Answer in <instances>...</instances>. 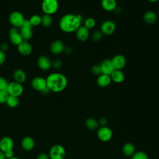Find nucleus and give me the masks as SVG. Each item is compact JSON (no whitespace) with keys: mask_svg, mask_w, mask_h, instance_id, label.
Wrapping results in <instances>:
<instances>
[{"mask_svg":"<svg viewBox=\"0 0 159 159\" xmlns=\"http://www.w3.org/2000/svg\"><path fill=\"white\" fill-rule=\"evenodd\" d=\"M143 19L147 24H153L157 22L158 16L156 12L153 11H147L144 13Z\"/></svg>","mask_w":159,"mask_h":159,"instance_id":"412c9836","label":"nucleus"},{"mask_svg":"<svg viewBox=\"0 0 159 159\" xmlns=\"http://www.w3.org/2000/svg\"><path fill=\"white\" fill-rule=\"evenodd\" d=\"M17 47L18 52L24 56H28L32 53L33 48L32 45L27 40H23Z\"/></svg>","mask_w":159,"mask_h":159,"instance_id":"2eb2a0df","label":"nucleus"},{"mask_svg":"<svg viewBox=\"0 0 159 159\" xmlns=\"http://www.w3.org/2000/svg\"><path fill=\"white\" fill-rule=\"evenodd\" d=\"M111 81L112 80L111 76L105 74H101L99 75L96 80L97 84L101 88H106L108 86L111 84Z\"/></svg>","mask_w":159,"mask_h":159,"instance_id":"4be33fe9","label":"nucleus"},{"mask_svg":"<svg viewBox=\"0 0 159 159\" xmlns=\"http://www.w3.org/2000/svg\"><path fill=\"white\" fill-rule=\"evenodd\" d=\"M25 19L22 13L17 11L12 12L9 17V20L12 26L18 29L22 26Z\"/></svg>","mask_w":159,"mask_h":159,"instance_id":"423d86ee","label":"nucleus"},{"mask_svg":"<svg viewBox=\"0 0 159 159\" xmlns=\"http://www.w3.org/2000/svg\"><path fill=\"white\" fill-rule=\"evenodd\" d=\"M65 45L64 42L59 39L53 40L50 45V50L54 55H59L64 52Z\"/></svg>","mask_w":159,"mask_h":159,"instance_id":"ddd939ff","label":"nucleus"},{"mask_svg":"<svg viewBox=\"0 0 159 159\" xmlns=\"http://www.w3.org/2000/svg\"><path fill=\"white\" fill-rule=\"evenodd\" d=\"M0 159H6L4 152L0 150Z\"/></svg>","mask_w":159,"mask_h":159,"instance_id":"37998d69","label":"nucleus"},{"mask_svg":"<svg viewBox=\"0 0 159 159\" xmlns=\"http://www.w3.org/2000/svg\"><path fill=\"white\" fill-rule=\"evenodd\" d=\"M4 154H5V157H6V159H10L14 157V153L13 150L4 152Z\"/></svg>","mask_w":159,"mask_h":159,"instance_id":"4c0bfd02","label":"nucleus"},{"mask_svg":"<svg viewBox=\"0 0 159 159\" xmlns=\"http://www.w3.org/2000/svg\"><path fill=\"white\" fill-rule=\"evenodd\" d=\"M50 159H64L66 156L65 148L60 144L53 145L49 150Z\"/></svg>","mask_w":159,"mask_h":159,"instance_id":"39448f33","label":"nucleus"},{"mask_svg":"<svg viewBox=\"0 0 159 159\" xmlns=\"http://www.w3.org/2000/svg\"><path fill=\"white\" fill-rule=\"evenodd\" d=\"M116 30V24L112 20H106L101 25L100 31L104 35H111Z\"/></svg>","mask_w":159,"mask_h":159,"instance_id":"6e6552de","label":"nucleus"},{"mask_svg":"<svg viewBox=\"0 0 159 159\" xmlns=\"http://www.w3.org/2000/svg\"><path fill=\"white\" fill-rule=\"evenodd\" d=\"M158 17H159V11H158Z\"/></svg>","mask_w":159,"mask_h":159,"instance_id":"49530a36","label":"nucleus"},{"mask_svg":"<svg viewBox=\"0 0 159 159\" xmlns=\"http://www.w3.org/2000/svg\"><path fill=\"white\" fill-rule=\"evenodd\" d=\"M41 7L44 14L52 16L58 11L59 2L58 0H42Z\"/></svg>","mask_w":159,"mask_h":159,"instance_id":"7ed1b4c3","label":"nucleus"},{"mask_svg":"<svg viewBox=\"0 0 159 159\" xmlns=\"http://www.w3.org/2000/svg\"><path fill=\"white\" fill-rule=\"evenodd\" d=\"M53 23V19L52 16L48 14H43L42 16L41 25L44 27H49Z\"/></svg>","mask_w":159,"mask_h":159,"instance_id":"cd10ccee","label":"nucleus"},{"mask_svg":"<svg viewBox=\"0 0 159 159\" xmlns=\"http://www.w3.org/2000/svg\"><path fill=\"white\" fill-rule=\"evenodd\" d=\"M101 5L102 8L107 12L114 11L117 7L116 0H101Z\"/></svg>","mask_w":159,"mask_h":159,"instance_id":"aec40b11","label":"nucleus"},{"mask_svg":"<svg viewBox=\"0 0 159 159\" xmlns=\"http://www.w3.org/2000/svg\"><path fill=\"white\" fill-rule=\"evenodd\" d=\"M7 92L8 93L9 95L19 98L24 92V87L22 84L17 83L15 81L9 83L7 89Z\"/></svg>","mask_w":159,"mask_h":159,"instance_id":"1a4fd4ad","label":"nucleus"},{"mask_svg":"<svg viewBox=\"0 0 159 159\" xmlns=\"http://www.w3.org/2000/svg\"><path fill=\"white\" fill-rule=\"evenodd\" d=\"M30 24L33 26H38L41 24L42 16L39 14H34L32 15L30 19H29Z\"/></svg>","mask_w":159,"mask_h":159,"instance_id":"c85d7f7f","label":"nucleus"},{"mask_svg":"<svg viewBox=\"0 0 159 159\" xmlns=\"http://www.w3.org/2000/svg\"><path fill=\"white\" fill-rule=\"evenodd\" d=\"M62 61L59 59H55L52 61V67L54 69H60L62 66Z\"/></svg>","mask_w":159,"mask_h":159,"instance_id":"c9c22d12","label":"nucleus"},{"mask_svg":"<svg viewBox=\"0 0 159 159\" xmlns=\"http://www.w3.org/2000/svg\"><path fill=\"white\" fill-rule=\"evenodd\" d=\"M75 36L76 39L80 42H86L90 36L89 30L84 25H81L76 31Z\"/></svg>","mask_w":159,"mask_h":159,"instance_id":"f3484780","label":"nucleus"},{"mask_svg":"<svg viewBox=\"0 0 159 159\" xmlns=\"http://www.w3.org/2000/svg\"><path fill=\"white\" fill-rule=\"evenodd\" d=\"M14 145V141L10 137L6 136L0 140V150L4 152L12 150Z\"/></svg>","mask_w":159,"mask_h":159,"instance_id":"dca6fc26","label":"nucleus"},{"mask_svg":"<svg viewBox=\"0 0 159 159\" xmlns=\"http://www.w3.org/2000/svg\"><path fill=\"white\" fill-rule=\"evenodd\" d=\"M31 86L34 89L43 94H47L50 92L47 86L46 78L42 76L34 77L31 81Z\"/></svg>","mask_w":159,"mask_h":159,"instance_id":"20e7f679","label":"nucleus"},{"mask_svg":"<svg viewBox=\"0 0 159 159\" xmlns=\"http://www.w3.org/2000/svg\"><path fill=\"white\" fill-rule=\"evenodd\" d=\"M13 78L15 81L23 84L27 80V75L22 69H17L13 73Z\"/></svg>","mask_w":159,"mask_h":159,"instance_id":"b1692460","label":"nucleus"},{"mask_svg":"<svg viewBox=\"0 0 159 159\" xmlns=\"http://www.w3.org/2000/svg\"><path fill=\"white\" fill-rule=\"evenodd\" d=\"M131 159H149L148 156L146 153L142 151L135 152L131 157Z\"/></svg>","mask_w":159,"mask_h":159,"instance_id":"7c9ffc66","label":"nucleus"},{"mask_svg":"<svg viewBox=\"0 0 159 159\" xmlns=\"http://www.w3.org/2000/svg\"><path fill=\"white\" fill-rule=\"evenodd\" d=\"M96 24V22L95 20V19L93 17H88L87 19H86L84 21V26L85 27H86L88 29L91 30L93 29Z\"/></svg>","mask_w":159,"mask_h":159,"instance_id":"c756f323","label":"nucleus"},{"mask_svg":"<svg viewBox=\"0 0 159 159\" xmlns=\"http://www.w3.org/2000/svg\"><path fill=\"white\" fill-rule=\"evenodd\" d=\"M9 48V45L6 42H3L0 45V50L3 51V52H6V50H7V49Z\"/></svg>","mask_w":159,"mask_h":159,"instance_id":"ea45409f","label":"nucleus"},{"mask_svg":"<svg viewBox=\"0 0 159 159\" xmlns=\"http://www.w3.org/2000/svg\"><path fill=\"white\" fill-rule=\"evenodd\" d=\"M83 17L80 14L68 13L63 16L59 21V28L65 33H72L81 25Z\"/></svg>","mask_w":159,"mask_h":159,"instance_id":"f257e3e1","label":"nucleus"},{"mask_svg":"<svg viewBox=\"0 0 159 159\" xmlns=\"http://www.w3.org/2000/svg\"><path fill=\"white\" fill-rule=\"evenodd\" d=\"M6 103L9 107L15 108L17 107L19 104V99L18 97L9 95V97Z\"/></svg>","mask_w":159,"mask_h":159,"instance_id":"bb28decb","label":"nucleus"},{"mask_svg":"<svg viewBox=\"0 0 159 159\" xmlns=\"http://www.w3.org/2000/svg\"><path fill=\"white\" fill-rule=\"evenodd\" d=\"M111 80L116 83H121L125 80V74L122 70H114L110 75Z\"/></svg>","mask_w":159,"mask_h":159,"instance_id":"5701e85b","label":"nucleus"},{"mask_svg":"<svg viewBox=\"0 0 159 159\" xmlns=\"http://www.w3.org/2000/svg\"><path fill=\"white\" fill-rule=\"evenodd\" d=\"M19 32L24 40L28 41L32 38L33 35L32 25L29 19H25L22 26L19 28Z\"/></svg>","mask_w":159,"mask_h":159,"instance_id":"0eeeda50","label":"nucleus"},{"mask_svg":"<svg viewBox=\"0 0 159 159\" xmlns=\"http://www.w3.org/2000/svg\"><path fill=\"white\" fill-rule=\"evenodd\" d=\"M84 125L86 128H88L89 130H95L99 126L98 121L93 117L88 118L84 122Z\"/></svg>","mask_w":159,"mask_h":159,"instance_id":"a878e982","label":"nucleus"},{"mask_svg":"<svg viewBox=\"0 0 159 159\" xmlns=\"http://www.w3.org/2000/svg\"><path fill=\"white\" fill-rule=\"evenodd\" d=\"M9 39L12 44L17 46L24 40L19 32V29L14 27H11L9 31Z\"/></svg>","mask_w":159,"mask_h":159,"instance_id":"9b49d317","label":"nucleus"},{"mask_svg":"<svg viewBox=\"0 0 159 159\" xmlns=\"http://www.w3.org/2000/svg\"><path fill=\"white\" fill-rule=\"evenodd\" d=\"M9 94L7 91H0V104L6 103Z\"/></svg>","mask_w":159,"mask_h":159,"instance_id":"f704fd0d","label":"nucleus"},{"mask_svg":"<svg viewBox=\"0 0 159 159\" xmlns=\"http://www.w3.org/2000/svg\"><path fill=\"white\" fill-rule=\"evenodd\" d=\"M9 83L5 78L0 76V91H7Z\"/></svg>","mask_w":159,"mask_h":159,"instance_id":"72a5a7b5","label":"nucleus"},{"mask_svg":"<svg viewBox=\"0 0 159 159\" xmlns=\"http://www.w3.org/2000/svg\"><path fill=\"white\" fill-rule=\"evenodd\" d=\"M112 65L114 70H122L126 65L127 60L125 57L122 54H117L111 59Z\"/></svg>","mask_w":159,"mask_h":159,"instance_id":"f8f14e48","label":"nucleus"},{"mask_svg":"<svg viewBox=\"0 0 159 159\" xmlns=\"http://www.w3.org/2000/svg\"><path fill=\"white\" fill-rule=\"evenodd\" d=\"M21 147L25 151H31L35 147V140L30 136L24 137L21 141Z\"/></svg>","mask_w":159,"mask_h":159,"instance_id":"6ab92c4d","label":"nucleus"},{"mask_svg":"<svg viewBox=\"0 0 159 159\" xmlns=\"http://www.w3.org/2000/svg\"><path fill=\"white\" fill-rule=\"evenodd\" d=\"M91 71L94 75L99 76V75H101L102 71H101L100 64H95V65H93L91 68Z\"/></svg>","mask_w":159,"mask_h":159,"instance_id":"473e14b6","label":"nucleus"},{"mask_svg":"<svg viewBox=\"0 0 159 159\" xmlns=\"http://www.w3.org/2000/svg\"><path fill=\"white\" fill-rule=\"evenodd\" d=\"M6 59V55L4 52L0 50V65L4 63Z\"/></svg>","mask_w":159,"mask_h":159,"instance_id":"e433bc0d","label":"nucleus"},{"mask_svg":"<svg viewBox=\"0 0 159 159\" xmlns=\"http://www.w3.org/2000/svg\"><path fill=\"white\" fill-rule=\"evenodd\" d=\"M103 34H102V32L99 30H95L93 32V33L91 35V39L95 42H98L99 41H100L102 38Z\"/></svg>","mask_w":159,"mask_h":159,"instance_id":"2f4dec72","label":"nucleus"},{"mask_svg":"<svg viewBox=\"0 0 159 159\" xmlns=\"http://www.w3.org/2000/svg\"><path fill=\"white\" fill-rule=\"evenodd\" d=\"M112 135L113 133L112 130L106 125L101 126L98 129L97 136L98 139L102 142H106L109 141L112 139Z\"/></svg>","mask_w":159,"mask_h":159,"instance_id":"9d476101","label":"nucleus"},{"mask_svg":"<svg viewBox=\"0 0 159 159\" xmlns=\"http://www.w3.org/2000/svg\"><path fill=\"white\" fill-rule=\"evenodd\" d=\"M73 48L71 47L68 46V47H65L63 52L66 55H71L73 53Z\"/></svg>","mask_w":159,"mask_h":159,"instance_id":"79ce46f5","label":"nucleus"},{"mask_svg":"<svg viewBox=\"0 0 159 159\" xmlns=\"http://www.w3.org/2000/svg\"><path fill=\"white\" fill-rule=\"evenodd\" d=\"M102 74L111 75L114 70V68L112 65L111 61L109 59H105L100 63Z\"/></svg>","mask_w":159,"mask_h":159,"instance_id":"a211bd4d","label":"nucleus"},{"mask_svg":"<svg viewBox=\"0 0 159 159\" xmlns=\"http://www.w3.org/2000/svg\"><path fill=\"white\" fill-rule=\"evenodd\" d=\"M10 159H20V158H19L18 157H12V158H11Z\"/></svg>","mask_w":159,"mask_h":159,"instance_id":"a18cd8bd","label":"nucleus"},{"mask_svg":"<svg viewBox=\"0 0 159 159\" xmlns=\"http://www.w3.org/2000/svg\"><path fill=\"white\" fill-rule=\"evenodd\" d=\"M122 153L123 154L127 157H132L135 152V148L134 144L132 143H125L122 147Z\"/></svg>","mask_w":159,"mask_h":159,"instance_id":"393cba45","label":"nucleus"},{"mask_svg":"<svg viewBox=\"0 0 159 159\" xmlns=\"http://www.w3.org/2000/svg\"><path fill=\"white\" fill-rule=\"evenodd\" d=\"M36 159H50V158L48 154L45 153H41L37 155Z\"/></svg>","mask_w":159,"mask_h":159,"instance_id":"58836bf2","label":"nucleus"},{"mask_svg":"<svg viewBox=\"0 0 159 159\" xmlns=\"http://www.w3.org/2000/svg\"><path fill=\"white\" fill-rule=\"evenodd\" d=\"M47 86L50 91L60 93L63 91L67 86L66 77L60 73H52L46 78Z\"/></svg>","mask_w":159,"mask_h":159,"instance_id":"f03ea898","label":"nucleus"},{"mask_svg":"<svg viewBox=\"0 0 159 159\" xmlns=\"http://www.w3.org/2000/svg\"><path fill=\"white\" fill-rule=\"evenodd\" d=\"M147 1L150 2H152V3H155V2H158L159 0H147Z\"/></svg>","mask_w":159,"mask_h":159,"instance_id":"c03bdc74","label":"nucleus"},{"mask_svg":"<svg viewBox=\"0 0 159 159\" xmlns=\"http://www.w3.org/2000/svg\"><path fill=\"white\" fill-rule=\"evenodd\" d=\"M38 67L43 71L48 70L52 67V60L46 55L39 56L37 61Z\"/></svg>","mask_w":159,"mask_h":159,"instance_id":"4468645a","label":"nucleus"},{"mask_svg":"<svg viewBox=\"0 0 159 159\" xmlns=\"http://www.w3.org/2000/svg\"><path fill=\"white\" fill-rule=\"evenodd\" d=\"M107 122V120L106 118H105L104 117H101V118L99 119V121H98L99 124H100L101 126H106Z\"/></svg>","mask_w":159,"mask_h":159,"instance_id":"a19ab883","label":"nucleus"}]
</instances>
